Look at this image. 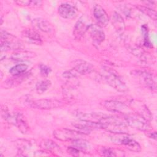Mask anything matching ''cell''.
I'll use <instances>...</instances> for the list:
<instances>
[{
	"mask_svg": "<svg viewBox=\"0 0 157 157\" xmlns=\"http://www.w3.org/2000/svg\"><path fill=\"white\" fill-rule=\"evenodd\" d=\"M85 134L78 131L67 128H59L53 131V136L57 140L61 141H74L79 139H83Z\"/></svg>",
	"mask_w": 157,
	"mask_h": 157,
	"instance_id": "8992f818",
	"label": "cell"
},
{
	"mask_svg": "<svg viewBox=\"0 0 157 157\" xmlns=\"http://www.w3.org/2000/svg\"><path fill=\"white\" fill-rule=\"evenodd\" d=\"M40 147L48 151H56L59 150V147L50 139H44L40 143Z\"/></svg>",
	"mask_w": 157,
	"mask_h": 157,
	"instance_id": "cb8c5ba5",
	"label": "cell"
},
{
	"mask_svg": "<svg viewBox=\"0 0 157 157\" xmlns=\"http://www.w3.org/2000/svg\"><path fill=\"white\" fill-rule=\"evenodd\" d=\"M36 56V54L34 52L31 51L20 50L13 53L11 55V58L12 59L15 61H23L34 58Z\"/></svg>",
	"mask_w": 157,
	"mask_h": 157,
	"instance_id": "d6986e66",
	"label": "cell"
},
{
	"mask_svg": "<svg viewBox=\"0 0 157 157\" xmlns=\"http://www.w3.org/2000/svg\"><path fill=\"white\" fill-rule=\"evenodd\" d=\"M59 15L65 19L74 18L77 14V9L69 3L61 4L58 7Z\"/></svg>",
	"mask_w": 157,
	"mask_h": 157,
	"instance_id": "4fadbf2b",
	"label": "cell"
},
{
	"mask_svg": "<svg viewBox=\"0 0 157 157\" xmlns=\"http://www.w3.org/2000/svg\"><path fill=\"white\" fill-rule=\"evenodd\" d=\"M88 26L86 25L83 19L80 18L75 23L74 30L73 35L75 39H80L87 30Z\"/></svg>",
	"mask_w": 157,
	"mask_h": 157,
	"instance_id": "ac0fdd59",
	"label": "cell"
},
{
	"mask_svg": "<svg viewBox=\"0 0 157 157\" xmlns=\"http://www.w3.org/2000/svg\"><path fill=\"white\" fill-rule=\"evenodd\" d=\"M101 128L114 134H128L129 129L125 121L120 117L105 114L99 123Z\"/></svg>",
	"mask_w": 157,
	"mask_h": 157,
	"instance_id": "6da1fadb",
	"label": "cell"
},
{
	"mask_svg": "<svg viewBox=\"0 0 157 157\" xmlns=\"http://www.w3.org/2000/svg\"><path fill=\"white\" fill-rule=\"evenodd\" d=\"M101 75L106 83L115 90L119 92L128 91V86L114 71L110 68L104 67Z\"/></svg>",
	"mask_w": 157,
	"mask_h": 157,
	"instance_id": "7a4b0ae2",
	"label": "cell"
},
{
	"mask_svg": "<svg viewBox=\"0 0 157 157\" xmlns=\"http://www.w3.org/2000/svg\"><path fill=\"white\" fill-rule=\"evenodd\" d=\"M21 36L23 38L31 43L36 45H40L42 43L40 36L34 29H26L23 31Z\"/></svg>",
	"mask_w": 157,
	"mask_h": 157,
	"instance_id": "9a60e30c",
	"label": "cell"
},
{
	"mask_svg": "<svg viewBox=\"0 0 157 157\" xmlns=\"http://www.w3.org/2000/svg\"><path fill=\"white\" fill-rule=\"evenodd\" d=\"M23 74L20 75L13 76V77H11V78H9V79H7L4 83V87L9 88H11L13 86H15L17 85L20 84L25 78V75H24Z\"/></svg>",
	"mask_w": 157,
	"mask_h": 157,
	"instance_id": "ffe728a7",
	"label": "cell"
},
{
	"mask_svg": "<svg viewBox=\"0 0 157 157\" xmlns=\"http://www.w3.org/2000/svg\"><path fill=\"white\" fill-rule=\"evenodd\" d=\"M124 120L127 125L132 128L143 131H147L150 129L148 121L137 113L136 114L132 112L124 115Z\"/></svg>",
	"mask_w": 157,
	"mask_h": 157,
	"instance_id": "277c9868",
	"label": "cell"
},
{
	"mask_svg": "<svg viewBox=\"0 0 157 157\" xmlns=\"http://www.w3.org/2000/svg\"><path fill=\"white\" fill-rule=\"evenodd\" d=\"M33 25L41 31L51 33L53 30V26L47 20L42 18H36L32 20Z\"/></svg>",
	"mask_w": 157,
	"mask_h": 157,
	"instance_id": "2e32d148",
	"label": "cell"
},
{
	"mask_svg": "<svg viewBox=\"0 0 157 157\" xmlns=\"http://www.w3.org/2000/svg\"><path fill=\"white\" fill-rule=\"evenodd\" d=\"M51 82L48 80H44L39 81L36 85V91L39 94H42L45 92L51 86Z\"/></svg>",
	"mask_w": 157,
	"mask_h": 157,
	"instance_id": "d4e9b609",
	"label": "cell"
},
{
	"mask_svg": "<svg viewBox=\"0 0 157 157\" xmlns=\"http://www.w3.org/2000/svg\"><path fill=\"white\" fill-rule=\"evenodd\" d=\"M23 47L22 43L15 36L6 31H1V52L16 50Z\"/></svg>",
	"mask_w": 157,
	"mask_h": 157,
	"instance_id": "3957f363",
	"label": "cell"
},
{
	"mask_svg": "<svg viewBox=\"0 0 157 157\" xmlns=\"http://www.w3.org/2000/svg\"><path fill=\"white\" fill-rule=\"evenodd\" d=\"M72 69L79 76L80 75H85L91 73L94 70V67L91 63L86 61L77 59L74 61Z\"/></svg>",
	"mask_w": 157,
	"mask_h": 157,
	"instance_id": "8fae6325",
	"label": "cell"
},
{
	"mask_svg": "<svg viewBox=\"0 0 157 157\" xmlns=\"http://www.w3.org/2000/svg\"><path fill=\"white\" fill-rule=\"evenodd\" d=\"M39 69L40 74L44 76H47L51 72V69L47 66L41 64L39 66Z\"/></svg>",
	"mask_w": 157,
	"mask_h": 157,
	"instance_id": "4dcf8cb0",
	"label": "cell"
},
{
	"mask_svg": "<svg viewBox=\"0 0 157 157\" xmlns=\"http://www.w3.org/2000/svg\"><path fill=\"white\" fill-rule=\"evenodd\" d=\"M7 121L13 123L17 126L18 129L23 134L26 133L29 130V126L24 116L20 113H17L13 115L9 114Z\"/></svg>",
	"mask_w": 157,
	"mask_h": 157,
	"instance_id": "30bf717a",
	"label": "cell"
},
{
	"mask_svg": "<svg viewBox=\"0 0 157 157\" xmlns=\"http://www.w3.org/2000/svg\"><path fill=\"white\" fill-rule=\"evenodd\" d=\"M29 104L34 109L48 110L61 107L63 102L56 99H44L29 101Z\"/></svg>",
	"mask_w": 157,
	"mask_h": 157,
	"instance_id": "9c48e42d",
	"label": "cell"
},
{
	"mask_svg": "<svg viewBox=\"0 0 157 157\" xmlns=\"http://www.w3.org/2000/svg\"><path fill=\"white\" fill-rule=\"evenodd\" d=\"M87 30H88L92 39L97 44H99L104 40L105 33L99 25H90L88 26Z\"/></svg>",
	"mask_w": 157,
	"mask_h": 157,
	"instance_id": "5bb4252c",
	"label": "cell"
},
{
	"mask_svg": "<svg viewBox=\"0 0 157 157\" xmlns=\"http://www.w3.org/2000/svg\"><path fill=\"white\" fill-rule=\"evenodd\" d=\"M133 75L136 76L140 83L152 91L156 90V77L153 74L145 71H134Z\"/></svg>",
	"mask_w": 157,
	"mask_h": 157,
	"instance_id": "52a82bcc",
	"label": "cell"
},
{
	"mask_svg": "<svg viewBox=\"0 0 157 157\" xmlns=\"http://www.w3.org/2000/svg\"><path fill=\"white\" fill-rule=\"evenodd\" d=\"M150 137L151 138H152V139H156V132H152V133L151 134V135H150Z\"/></svg>",
	"mask_w": 157,
	"mask_h": 157,
	"instance_id": "d6a6232c",
	"label": "cell"
},
{
	"mask_svg": "<svg viewBox=\"0 0 157 157\" xmlns=\"http://www.w3.org/2000/svg\"><path fill=\"white\" fill-rule=\"evenodd\" d=\"M142 33L144 37V45L147 47H150L151 44L149 39L148 26L146 25H143L142 26Z\"/></svg>",
	"mask_w": 157,
	"mask_h": 157,
	"instance_id": "83f0119b",
	"label": "cell"
},
{
	"mask_svg": "<svg viewBox=\"0 0 157 157\" xmlns=\"http://www.w3.org/2000/svg\"><path fill=\"white\" fill-rule=\"evenodd\" d=\"M115 136L111 137V140L116 144L123 145L129 150L134 152H140L141 147L139 144L126 134H115Z\"/></svg>",
	"mask_w": 157,
	"mask_h": 157,
	"instance_id": "5b68a950",
	"label": "cell"
},
{
	"mask_svg": "<svg viewBox=\"0 0 157 157\" xmlns=\"http://www.w3.org/2000/svg\"><path fill=\"white\" fill-rule=\"evenodd\" d=\"M102 105L109 111L114 113H122L124 115L132 113L131 107L122 102L113 100L105 101L102 102Z\"/></svg>",
	"mask_w": 157,
	"mask_h": 157,
	"instance_id": "ba28073f",
	"label": "cell"
},
{
	"mask_svg": "<svg viewBox=\"0 0 157 157\" xmlns=\"http://www.w3.org/2000/svg\"><path fill=\"white\" fill-rule=\"evenodd\" d=\"M80 150L74 147H69L67 148V152L72 155V156H78L80 153Z\"/></svg>",
	"mask_w": 157,
	"mask_h": 157,
	"instance_id": "1f68e13d",
	"label": "cell"
},
{
	"mask_svg": "<svg viewBox=\"0 0 157 157\" xmlns=\"http://www.w3.org/2000/svg\"><path fill=\"white\" fill-rule=\"evenodd\" d=\"M131 107H133L137 112V114L142 116L148 121L151 119V114L148 109V108L142 102L139 103L138 102H133Z\"/></svg>",
	"mask_w": 157,
	"mask_h": 157,
	"instance_id": "e0dca14e",
	"label": "cell"
},
{
	"mask_svg": "<svg viewBox=\"0 0 157 157\" xmlns=\"http://www.w3.org/2000/svg\"><path fill=\"white\" fill-rule=\"evenodd\" d=\"M15 3H17L19 6L30 7H36L41 6L42 2L40 1H15Z\"/></svg>",
	"mask_w": 157,
	"mask_h": 157,
	"instance_id": "4316f807",
	"label": "cell"
},
{
	"mask_svg": "<svg viewBox=\"0 0 157 157\" xmlns=\"http://www.w3.org/2000/svg\"><path fill=\"white\" fill-rule=\"evenodd\" d=\"M112 23L115 29L118 31H122L124 29V22L122 17L115 12L112 17Z\"/></svg>",
	"mask_w": 157,
	"mask_h": 157,
	"instance_id": "44dd1931",
	"label": "cell"
},
{
	"mask_svg": "<svg viewBox=\"0 0 157 157\" xmlns=\"http://www.w3.org/2000/svg\"><path fill=\"white\" fill-rule=\"evenodd\" d=\"M93 16L99 26L104 27L107 25L109 21V16L104 9L100 5L96 4L94 6Z\"/></svg>",
	"mask_w": 157,
	"mask_h": 157,
	"instance_id": "7c38bea8",
	"label": "cell"
},
{
	"mask_svg": "<svg viewBox=\"0 0 157 157\" xmlns=\"http://www.w3.org/2000/svg\"><path fill=\"white\" fill-rule=\"evenodd\" d=\"M73 144V147H75L80 151H85L86 150H88L90 148V145L88 141H86L85 139H79L75 140H74L72 142Z\"/></svg>",
	"mask_w": 157,
	"mask_h": 157,
	"instance_id": "7402d4cb",
	"label": "cell"
},
{
	"mask_svg": "<svg viewBox=\"0 0 157 157\" xmlns=\"http://www.w3.org/2000/svg\"><path fill=\"white\" fill-rule=\"evenodd\" d=\"M78 76V74L72 69L66 71L63 73V77L66 78H74Z\"/></svg>",
	"mask_w": 157,
	"mask_h": 157,
	"instance_id": "f546056e",
	"label": "cell"
},
{
	"mask_svg": "<svg viewBox=\"0 0 157 157\" xmlns=\"http://www.w3.org/2000/svg\"><path fill=\"white\" fill-rule=\"evenodd\" d=\"M28 66L25 64H17L13 67H12L9 69V73L11 74L13 76H17V75H20L27 71Z\"/></svg>",
	"mask_w": 157,
	"mask_h": 157,
	"instance_id": "603a6c76",
	"label": "cell"
},
{
	"mask_svg": "<svg viewBox=\"0 0 157 157\" xmlns=\"http://www.w3.org/2000/svg\"><path fill=\"white\" fill-rule=\"evenodd\" d=\"M99 154L103 156H117V155L114 150L110 147H102L99 150Z\"/></svg>",
	"mask_w": 157,
	"mask_h": 157,
	"instance_id": "f1b7e54d",
	"label": "cell"
},
{
	"mask_svg": "<svg viewBox=\"0 0 157 157\" xmlns=\"http://www.w3.org/2000/svg\"><path fill=\"white\" fill-rule=\"evenodd\" d=\"M137 8L142 13L145 14L146 15L148 16L151 19L156 20V12L155 10L150 8L148 7L144 6H138Z\"/></svg>",
	"mask_w": 157,
	"mask_h": 157,
	"instance_id": "484cf974",
	"label": "cell"
}]
</instances>
